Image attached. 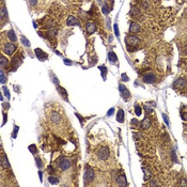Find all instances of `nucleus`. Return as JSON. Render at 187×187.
Listing matches in <instances>:
<instances>
[{
    "label": "nucleus",
    "instance_id": "c9c22d12",
    "mask_svg": "<svg viewBox=\"0 0 187 187\" xmlns=\"http://www.w3.org/2000/svg\"><path fill=\"white\" fill-rule=\"evenodd\" d=\"M36 161H37V166L41 169V168L43 167V161H42V159H41L39 156H37V157H36Z\"/></svg>",
    "mask_w": 187,
    "mask_h": 187
},
{
    "label": "nucleus",
    "instance_id": "ea45409f",
    "mask_svg": "<svg viewBox=\"0 0 187 187\" xmlns=\"http://www.w3.org/2000/svg\"><path fill=\"white\" fill-rule=\"evenodd\" d=\"M162 118H163V121H165V123L167 124V126H170V124H169V121H168V116H167V114L162 113Z\"/></svg>",
    "mask_w": 187,
    "mask_h": 187
},
{
    "label": "nucleus",
    "instance_id": "0eeeda50",
    "mask_svg": "<svg viewBox=\"0 0 187 187\" xmlns=\"http://www.w3.org/2000/svg\"><path fill=\"white\" fill-rule=\"evenodd\" d=\"M84 180H85L86 185H88L89 183H91L93 180H94V171H93V169L87 168V170L85 172V175H84Z\"/></svg>",
    "mask_w": 187,
    "mask_h": 187
},
{
    "label": "nucleus",
    "instance_id": "e433bc0d",
    "mask_svg": "<svg viewBox=\"0 0 187 187\" xmlns=\"http://www.w3.org/2000/svg\"><path fill=\"white\" fill-rule=\"evenodd\" d=\"M18 126H14V131H13V133H12V137L13 138H16V136H17V133H18Z\"/></svg>",
    "mask_w": 187,
    "mask_h": 187
},
{
    "label": "nucleus",
    "instance_id": "49530a36",
    "mask_svg": "<svg viewBox=\"0 0 187 187\" xmlns=\"http://www.w3.org/2000/svg\"><path fill=\"white\" fill-rule=\"evenodd\" d=\"M125 89H126V87H125L124 85H122V84H121V85H119V91H120V92L124 91Z\"/></svg>",
    "mask_w": 187,
    "mask_h": 187
},
{
    "label": "nucleus",
    "instance_id": "c03bdc74",
    "mask_svg": "<svg viewBox=\"0 0 187 187\" xmlns=\"http://www.w3.org/2000/svg\"><path fill=\"white\" fill-rule=\"evenodd\" d=\"M179 185H181V186H187V181H186V179H182V181L179 183Z\"/></svg>",
    "mask_w": 187,
    "mask_h": 187
},
{
    "label": "nucleus",
    "instance_id": "5fc2aeb1",
    "mask_svg": "<svg viewBox=\"0 0 187 187\" xmlns=\"http://www.w3.org/2000/svg\"><path fill=\"white\" fill-rule=\"evenodd\" d=\"M64 63H65V64H68V65H71V64H72V62H71V61H68L67 59H64Z\"/></svg>",
    "mask_w": 187,
    "mask_h": 187
},
{
    "label": "nucleus",
    "instance_id": "9b49d317",
    "mask_svg": "<svg viewBox=\"0 0 187 187\" xmlns=\"http://www.w3.org/2000/svg\"><path fill=\"white\" fill-rule=\"evenodd\" d=\"M86 30L89 34H93L95 32L96 30V25H95V22H93V21H88L87 24H86Z\"/></svg>",
    "mask_w": 187,
    "mask_h": 187
},
{
    "label": "nucleus",
    "instance_id": "603ef678",
    "mask_svg": "<svg viewBox=\"0 0 187 187\" xmlns=\"http://www.w3.org/2000/svg\"><path fill=\"white\" fill-rule=\"evenodd\" d=\"M171 155H172V158H173V160H174L175 162H178V159H177V156H175V153H174V152H172V154H171Z\"/></svg>",
    "mask_w": 187,
    "mask_h": 187
},
{
    "label": "nucleus",
    "instance_id": "1a4fd4ad",
    "mask_svg": "<svg viewBox=\"0 0 187 187\" xmlns=\"http://www.w3.org/2000/svg\"><path fill=\"white\" fill-rule=\"evenodd\" d=\"M66 25L69 27H73V26H80V22L77 19V17L75 16H68V18L66 19Z\"/></svg>",
    "mask_w": 187,
    "mask_h": 187
},
{
    "label": "nucleus",
    "instance_id": "ddd939ff",
    "mask_svg": "<svg viewBox=\"0 0 187 187\" xmlns=\"http://www.w3.org/2000/svg\"><path fill=\"white\" fill-rule=\"evenodd\" d=\"M36 55H37V57H38V59L41 60V61H45V60L48 58L47 54H45V52H44L43 50H41L40 48H37V49H36Z\"/></svg>",
    "mask_w": 187,
    "mask_h": 187
},
{
    "label": "nucleus",
    "instance_id": "bb28decb",
    "mask_svg": "<svg viewBox=\"0 0 187 187\" xmlns=\"http://www.w3.org/2000/svg\"><path fill=\"white\" fill-rule=\"evenodd\" d=\"M102 11H103V13H104V14H106V15H107V14L110 12V11H111V9L108 8L107 3H104L103 7H102Z\"/></svg>",
    "mask_w": 187,
    "mask_h": 187
},
{
    "label": "nucleus",
    "instance_id": "864d4df0",
    "mask_svg": "<svg viewBox=\"0 0 187 187\" xmlns=\"http://www.w3.org/2000/svg\"><path fill=\"white\" fill-rule=\"evenodd\" d=\"M47 171H48V173H54V168H52L51 166H49V167L47 168Z\"/></svg>",
    "mask_w": 187,
    "mask_h": 187
},
{
    "label": "nucleus",
    "instance_id": "6e6552de",
    "mask_svg": "<svg viewBox=\"0 0 187 187\" xmlns=\"http://www.w3.org/2000/svg\"><path fill=\"white\" fill-rule=\"evenodd\" d=\"M187 87V80L185 78H178L177 80H174L173 83V88L174 89H184Z\"/></svg>",
    "mask_w": 187,
    "mask_h": 187
},
{
    "label": "nucleus",
    "instance_id": "4c0bfd02",
    "mask_svg": "<svg viewBox=\"0 0 187 187\" xmlns=\"http://www.w3.org/2000/svg\"><path fill=\"white\" fill-rule=\"evenodd\" d=\"M3 91H4V95L8 97V100H10V92H9L8 88H7V87H3Z\"/></svg>",
    "mask_w": 187,
    "mask_h": 187
},
{
    "label": "nucleus",
    "instance_id": "79ce46f5",
    "mask_svg": "<svg viewBox=\"0 0 187 187\" xmlns=\"http://www.w3.org/2000/svg\"><path fill=\"white\" fill-rule=\"evenodd\" d=\"M29 4L31 7H36L38 4V0H29Z\"/></svg>",
    "mask_w": 187,
    "mask_h": 187
},
{
    "label": "nucleus",
    "instance_id": "7ed1b4c3",
    "mask_svg": "<svg viewBox=\"0 0 187 187\" xmlns=\"http://www.w3.org/2000/svg\"><path fill=\"white\" fill-rule=\"evenodd\" d=\"M17 48V46L14 44V43H5L3 46H2V50L4 54H7L8 56H11V55H13L14 51L16 50Z\"/></svg>",
    "mask_w": 187,
    "mask_h": 187
},
{
    "label": "nucleus",
    "instance_id": "f03ea898",
    "mask_svg": "<svg viewBox=\"0 0 187 187\" xmlns=\"http://www.w3.org/2000/svg\"><path fill=\"white\" fill-rule=\"evenodd\" d=\"M57 162H58V166H59V168L62 171H65V170H67L69 167H71V161H69L67 158H65V157L58 158Z\"/></svg>",
    "mask_w": 187,
    "mask_h": 187
},
{
    "label": "nucleus",
    "instance_id": "4be33fe9",
    "mask_svg": "<svg viewBox=\"0 0 187 187\" xmlns=\"http://www.w3.org/2000/svg\"><path fill=\"white\" fill-rule=\"evenodd\" d=\"M57 89H58V91H59V93L61 94V96H62V97H63L65 101H68V98H67V92H66V90H65L64 88L60 87V86L58 87Z\"/></svg>",
    "mask_w": 187,
    "mask_h": 187
},
{
    "label": "nucleus",
    "instance_id": "f3484780",
    "mask_svg": "<svg viewBox=\"0 0 187 187\" xmlns=\"http://www.w3.org/2000/svg\"><path fill=\"white\" fill-rule=\"evenodd\" d=\"M0 17H1V20H2V21L5 20V19H8L9 14H8V11H7L5 7H2L1 10H0Z\"/></svg>",
    "mask_w": 187,
    "mask_h": 187
},
{
    "label": "nucleus",
    "instance_id": "6ab92c4d",
    "mask_svg": "<svg viewBox=\"0 0 187 187\" xmlns=\"http://www.w3.org/2000/svg\"><path fill=\"white\" fill-rule=\"evenodd\" d=\"M121 93V96H122V98L125 101V102H127L128 100L131 98V92L128 91L127 89H125L124 91H122V92H120Z\"/></svg>",
    "mask_w": 187,
    "mask_h": 187
},
{
    "label": "nucleus",
    "instance_id": "6e6d98bb",
    "mask_svg": "<svg viewBox=\"0 0 187 187\" xmlns=\"http://www.w3.org/2000/svg\"><path fill=\"white\" fill-rule=\"evenodd\" d=\"M39 175H40V179H41V181H42V179H43V173H42V171H39Z\"/></svg>",
    "mask_w": 187,
    "mask_h": 187
},
{
    "label": "nucleus",
    "instance_id": "58836bf2",
    "mask_svg": "<svg viewBox=\"0 0 187 187\" xmlns=\"http://www.w3.org/2000/svg\"><path fill=\"white\" fill-rule=\"evenodd\" d=\"M114 33L116 37L120 36V32H119V28H118V24H114Z\"/></svg>",
    "mask_w": 187,
    "mask_h": 187
},
{
    "label": "nucleus",
    "instance_id": "3c124183",
    "mask_svg": "<svg viewBox=\"0 0 187 187\" xmlns=\"http://www.w3.org/2000/svg\"><path fill=\"white\" fill-rule=\"evenodd\" d=\"M3 118H4V120H3V122H2V125H4L5 122H7V119H8V114H7V113H3Z\"/></svg>",
    "mask_w": 187,
    "mask_h": 187
},
{
    "label": "nucleus",
    "instance_id": "7c9ffc66",
    "mask_svg": "<svg viewBox=\"0 0 187 187\" xmlns=\"http://www.w3.org/2000/svg\"><path fill=\"white\" fill-rule=\"evenodd\" d=\"M140 7H141L142 9H148L150 7L148 0H141V2H140Z\"/></svg>",
    "mask_w": 187,
    "mask_h": 187
},
{
    "label": "nucleus",
    "instance_id": "412c9836",
    "mask_svg": "<svg viewBox=\"0 0 187 187\" xmlns=\"http://www.w3.org/2000/svg\"><path fill=\"white\" fill-rule=\"evenodd\" d=\"M108 59L111 63H115L116 61H118V57H116V55L113 51H109L108 52Z\"/></svg>",
    "mask_w": 187,
    "mask_h": 187
},
{
    "label": "nucleus",
    "instance_id": "f8f14e48",
    "mask_svg": "<svg viewBox=\"0 0 187 187\" xmlns=\"http://www.w3.org/2000/svg\"><path fill=\"white\" fill-rule=\"evenodd\" d=\"M116 184H118L119 186H126L127 185V180H126V177H125L124 173L120 174L119 177L116 178Z\"/></svg>",
    "mask_w": 187,
    "mask_h": 187
},
{
    "label": "nucleus",
    "instance_id": "aec40b11",
    "mask_svg": "<svg viewBox=\"0 0 187 187\" xmlns=\"http://www.w3.org/2000/svg\"><path fill=\"white\" fill-rule=\"evenodd\" d=\"M7 37L12 41V42H16L17 41V38H16V34H15V32L13 31V30H10V31H8L7 32Z\"/></svg>",
    "mask_w": 187,
    "mask_h": 187
},
{
    "label": "nucleus",
    "instance_id": "f257e3e1",
    "mask_svg": "<svg viewBox=\"0 0 187 187\" xmlns=\"http://www.w3.org/2000/svg\"><path fill=\"white\" fill-rule=\"evenodd\" d=\"M125 43H126V48L132 52L133 49L136 48L137 46L140 44V40L136 36H127L125 38Z\"/></svg>",
    "mask_w": 187,
    "mask_h": 187
},
{
    "label": "nucleus",
    "instance_id": "c756f323",
    "mask_svg": "<svg viewBox=\"0 0 187 187\" xmlns=\"http://www.w3.org/2000/svg\"><path fill=\"white\" fill-rule=\"evenodd\" d=\"M143 109H144V112H145L147 114H150V113L153 112V108L150 107V106H149V104L144 105V106H143Z\"/></svg>",
    "mask_w": 187,
    "mask_h": 187
},
{
    "label": "nucleus",
    "instance_id": "de8ad7c7",
    "mask_svg": "<svg viewBox=\"0 0 187 187\" xmlns=\"http://www.w3.org/2000/svg\"><path fill=\"white\" fill-rule=\"evenodd\" d=\"M113 112H114V108H111V109H109V111L107 112V115H108V116H111V115L113 114Z\"/></svg>",
    "mask_w": 187,
    "mask_h": 187
},
{
    "label": "nucleus",
    "instance_id": "a19ab883",
    "mask_svg": "<svg viewBox=\"0 0 187 187\" xmlns=\"http://www.w3.org/2000/svg\"><path fill=\"white\" fill-rule=\"evenodd\" d=\"M121 80H122V81H128V80H130V78H128V76H127L125 73H123V74H122V77H121Z\"/></svg>",
    "mask_w": 187,
    "mask_h": 187
},
{
    "label": "nucleus",
    "instance_id": "4d7b16f0",
    "mask_svg": "<svg viewBox=\"0 0 187 187\" xmlns=\"http://www.w3.org/2000/svg\"><path fill=\"white\" fill-rule=\"evenodd\" d=\"M184 51H185V54H186V55H187V45H186V46H185V49H184Z\"/></svg>",
    "mask_w": 187,
    "mask_h": 187
},
{
    "label": "nucleus",
    "instance_id": "2eb2a0df",
    "mask_svg": "<svg viewBox=\"0 0 187 187\" xmlns=\"http://www.w3.org/2000/svg\"><path fill=\"white\" fill-rule=\"evenodd\" d=\"M140 31V26L138 22L136 21H133L131 22V26H130V32L131 33H138Z\"/></svg>",
    "mask_w": 187,
    "mask_h": 187
},
{
    "label": "nucleus",
    "instance_id": "cd10ccee",
    "mask_svg": "<svg viewBox=\"0 0 187 187\" xmlns=\"http://www.w3.org/2000/svg\"><path fill=\"white\" fill-rule=\"evenodd\" d=\"M0 62H1V68L2 69L8 65V59L4 56H1V60H0Z\"/></svg>",
    "mask_w": 187,
    "mask_h": 187
},
{
    "label": "nucleus",
    "instance_id": "72a5a7b5",
    "mask_svg": "<svg viewBox=\"0 0 187 187\" xmlns=\"http://www.w3.org/2000/svg\"><path fill=\"white\" fill-rule=\"evenodd\" d=\"M29 151L31 152L32 154H37V152H38V149H37V147L34 145V144H31V145H29Z\"/></svg>",
    "mask_w": 187,
    "mask_h": 187
},
{
    "label": "nucleus",
    "instance_id": "2f4dec72",
    "mask_svg": "<svg viewBox=\"0 0 187 187\" xmlns=\"http://www.w3.org/2000/svg\"><path fill=\"white\" fill-rule=\"evenodd\" d=\"M21 43L24 44V45L26 46V47H30V42H29V41L27 40V38H25L24 36L21 37Z\"/></svg>",
    "mask_w": 187,
    "mask_h": 187
},
{
    "label": "nucleus",
    "instance_id": "423d86ee",
    "mask_svg": "<svg viewBox=\"0 0 187 187\" xmlns=\"http://www.w3.org/2000/svg\"><path fill=\"white\" fill-rule=\"evenodd\" d=\"M142 80H143V83H145V84H153V83L156 81V76H155V74L153 72L149 71V72H145L143 74Z\"/></svg>",
    "mask_w": 187,
    "mask_h": 187
},
{
    "label": "nucleus",
    "instance_id": "473e14b6",
    "mask_svg": "<svg viewBox=\"0 0 187 187\" xmlns=\"http://www.w3.org/2000/svg\"><path fill=\"white\" fill-rule=\"evenodd\" d=\"M0 75H1V79H0V81H1V84H4L7 81V76H5L2 68H1V71H0Z\"/></svg>",
    "mask_w": 187,
    "mask_h": 187
},
{
    "label": "nucleus",
    "instance_id": "37998d69",
    "mask_svg": "<svg viewBox=\"0 0 187 187\" xmlns=\"http://www.w3.org/2000/svg\"><path fill=\"white\" fill-rule=\"evenodd\" d=\"M181 118L183 121H187V111L186 112H182L181 113Z\"/></svg>",
    "mask_w": 187,
    "mask_h": 187
},
{
    "label": "nucleus",
    "instance_id": "a211bd4d",
    "mask_svg": "<svg viewBox=\"0 0 187 187\" xmlns=\"http://www.w3.org/2000/svg\"><path fill=\"white\" fill-rule=\"evenodd\" d=\"M116 120H118V122H120V123L124 122V110L122 108H120L118 113H116Z\"/></svg>",
    "mask_w": 187,
    "mask_h": 187
},
{
    "label": "nucleus",
    "instance_id": "dca6fc26",
    "mask_svg": "<svg viewBox=\"0 0 187 187\" xmlns=\"http://www.w3.org/2000/svg\"><path fill=\"white\" fill-rule=\"evenodd\" d=\"M1 167H2V168H5V169L10 168V162H9V159L7 158V156H5V154H4V153H2V154H1Z\"/></svg>",
    "mask_w": 187,
    "mask_h": 187
},
{
    "label": "nucleus",
    "instance_id": "4468645a",
    "mask_svg": "<svg viewBox=\"0 0 187 187\" xmlns=\"http://www.w3.org/2000/svg\"><path fill=\"white\" fill-rule=\"evenodd\" d=\"M21 62H22V60H21L20 57H18V56L14 57L13 60H12V67H13L12 71H15V68H17V67L21 64Z\"/></svg>",
    "mask_w": 187,
    "mask_h": 187
},
{
    "label": "nucleus",
    "instance_id": "b1692460",
    "mask_svg": "<svg viewBox=\"0 0 187 187\" xmlns=\"http://www.w3.org/2000/svg\"><path fill=\"white\" fill-rule=\"evenodd\" d=\"M143 174H144V181H150L151 178H152V172L149 170V169H143Z\"/></svg>",
    "mask_w": 187,
    "mask_h": 187
},
{
    "label": "nucleus",
    "instance_id": "09e8293b",
    "mask_svg": "<svg viewBox=\"0 0 187 187\" xmlns=\"http://www.w3.org/2000/svg\"><path fill=\"white\" fill-rule=\"evenodd\" d=\"M149 185H150V186H160V184H158V183H156V182H154V181H152Z\"/></svg>",
    "mask_w": 187,
    "mask_h": 187
},
{
    "label": "nucleus",
    "instance_id": "393cba45",
    "mask_svg": "<svg viewBox=\"0 0 187 187\" xmlns=\"http://www.w3.org/2000/svg\"><path fill=\"white\" fill-rule=\"evenodd\" d=\"M100 71L102 73V77L104 80H106V75H107V67L105 66V65H102L100 66Z\"/></svg>",
    "mask_w": 187,
    "mask_h": 187
},
{
    "label": "nucleus",
    "instance_id": "8fccbe9b",
    "mask_svg": "<svg viewBox=\"0 0 187 187\" xmlns=\"http://www.w3.org/2000/svg\"><path fill=\"white\" fill-rule=\"evenodd\" d=\"M132 125H133V126H134V125L137 126V125H138V120H137V119H133V120H132Z\"/></svg>",
    "mask_w": 187,
    "mask_h": 187
},
{
    "label": "nucleus",
    "instance_id": "a18cd8bd",
    "mask_svg": "<svg viewBox=\"0 0 187 187\" xmlns=\"http://www.w3.org/2000/svg\"><path fill=\"white\" fill-rule=\"evenodd\" d=\"M76 116H77V118L79 119V121H80V123H81V124H83V122H84V118H83V116H81V115H80L79 113H76Z\"/></svg>",
    "mask_w": 187,
    "mask_h": 187
},
{
    "label": "nucleus",
    "instance_id": "9d476101",
    "mask_svg": "<svg viewBox=\"0 0 187 187\" xmlns=\"http://www.w3.org/2000/svg\"><path fill=\"white\" fill-rule=\"evenodd\" d=\"M152 125V121H151V118L149 116H145V118L140 122V127L142 128V130H149Z\"/></svg>",
    "mask_w": 187,
    "mask_h": 187
},
{
    "label": "nucleus",
    "instance_id": "39448f33",
    "mask_svg": "<svg viewBox=\"0 0 187 187\" xmlns=\"http://www.w3.org/2000/svg\"><path fill=\"white\" fill-rule=\"evenodd\" d=\"M49 119H50V122L54 123V124H57V125H59L61 122H62V116L61 114L56 111V110H52L49 114Z\"/></svg>",
    "mask_w": 187,
    "mask_h": 187
},
{
    "label": "nucleus",
    "instance_id": "f704fd0d",
    "mask_svg": "<svg viewBox=\"0 0 187 187\" xmlns=\"http://www.w3.org/2000/svg\"><path fill=\"white\" fill-rule=\"evenodd\" d=\"M141 107L139 106V105H135V112H136V114L139 116V115H141Z\"/></svg>",
    "mask_w": 187,
    "mask_h": 187
},
{
    "label": "nucleus",
    "instance_id": "5701e85b",
    "mask_svg": "<svg viewBox=\"0 0 187 187\" xmlns=\"http://www.w3.org/2000/svg\"><path fill=\"white\" fill-rule=\"evenodd\" d=\"M57 33H58L57 29H52V30H49L46 34H47V38H48L49 40H51V39H55V38L57 37Z\"/></svg>",
    "mask_w": 187,
    "mask_h": 187
},
{
    "label": "nucleus",
    "instance_id": "a878e982",
    "mask_svg": "<svg viewBox=\"0 0 187 187\" xmlns=\"http://www.w3.org/2000/svg\"><path fill=\"white\" fill-rule=\"evenodd\" d=\"M130 14L132 16H140V10L138 8H132Z\"/></svg>",
    "mask_w": 187,
    "mask_h": 187
},
{
    "label": "nucleus",
    "instance_id": "c85d7f7f",
    "mask_svg": "<svg viewBox=\"0 0 187 187\" xmlns=\"http://www.w3.org/2000/svg\"><path fill=\"white\" fill-rule=\"evenodd\" d=\"M48 181L51 184H58V183H59V179L56 178V177H52V175H49V177H48Z\"/></svg>",
    "mask_w": 187,
    "mask_h": 187
},
{
    "label": "nucleus",
    "instance_id": "20e7f679",
    "mask_svg": "<svg viewBox=\"0 0 187 187\" xmlns=\"http://www.w3.org/2000/svg\"><path fill=\"white\" fill-rule=\"evenodd\" d=\"M109 155H110V151H109V149H108L107 147H102V148L97 151V156H98V158H100L101 160H106V159H108Z\"/></svg>",
    "mask_w": 187,
    "mask_h": 187
}]
</instances>
